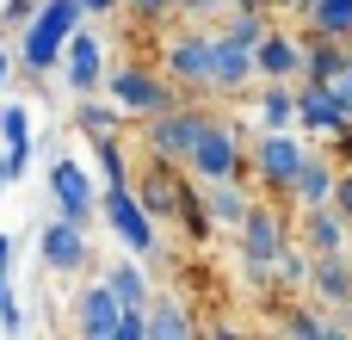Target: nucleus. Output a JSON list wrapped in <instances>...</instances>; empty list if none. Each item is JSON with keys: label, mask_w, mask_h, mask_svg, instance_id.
<instances>
[{"label": "nucleus", "mask_w": 352, "mask_h": 340, "mask_svg": "<svg viewBox=\"0 0 352 340\" xmlns=\"http://www.w3.org/2000/svg\"><path fill=\"white\" fill-rule=\"evenodd\" d=\"M6 74H12V56H6V50H0V87H6Z\"/></svg>", "instance_id": "37998d69"}, {"label": "nucleus", "mask_w": 352, "mask_h": 340, "mask_svg": "<svg viewBox=\"0 0 352 340\" xmlns=\"http://www.w3.org/2000/svg\"><path fill=\"white\" fill-rule=\"evenodd\" d=\"M118 316H124V304H118V291L105 279H93L74 297V334H87V340H111L118 334Z\"/></svg>", "instance_id": "ddd939ff"}, {"label": "nucleus", "mask_w": 352, "mask_h": 340, "mask_svg": "<svg viewBox=\"0 0 352 340\" xmlns=\"http://www.w3.org/2000/svg\"><path fill=\"white\" fill-rule=\"evenodd\" d=\"M111 340H148V310H124L118 316V334Z\"/></svg>", "instance_id": "72a5a7b5"}, {"label": "nucleus", "mask_w": 352, "mask_h": 340, "mask_svg": "<svg viewBox=\"0 0 352 340\" xmlns=\"http://www.w3.org/2000/svg\"><path fill=\"white\" fill-rule=\"evenodd\" d=\"M285 334H297V340H328V322L322 316H309V310H285V322H278Z\"/></svg>", "instance_id": "7c9ffc66"}, {"label": "nucleus", "mask_w": 352, "mask_h": 340, "mask_svg": "<svg viewBox=\"0 0 352 340\" xmlns=\"http://www.w3.org/2000/svg\"><path fill=\"white\" fill-rule=\"evenodd\" d=\"M99 279L118 291V304H124V310H148V304H155V285H148V273H142L136 260H111Z\"/></svg>", "instance_id": "b1692460"}, {"label": "nucleus", "mask_w": 352, "mask_h": 340, "mask_svg": "<svg viewBox=\"0 0 352 340\" xmlns=\"http://www.w3.org/2000/svg\"><path fill=\"white\" fill-rule=\"evenodd\" d=\"M328 142H334V161H340V167H352V124H346V130H334Z\"/></svg>", "instance_id": "e433bc0d"}, {"label": "nucleus", "mask_w": 352, "mask_h": 340, "mask_svg": "<svg viewBox=\"0 0 352 340\" xmlns=\"http://www.w3.org/2000/svg\"><path fill=\"white\" fill-rule=\"evenodd\" d=\"M254 62H260V81H303V37L272 25V31L260 37Z\"/></svg>", "instance_id": "f3484780"}, {"label": "nucleus", "mask_w": 352, "mask_h": 340, "mask_svg": "<svg viewBox=\"0 0 352 340\" xmlns=\"http://www.w3.org/2000/svg\"><path fill=\"white\" fill-rule=\"evenodd\" d=\"M111 6H124V0H80V12H87V19H105Z\"/></svg>", "instance_id": "58836bf2"}, {"label": "nucleus", "mask_w": 352, "mask_h": 340, "mask_svg": "<svg viewBox=\"0 0 352 340\" xmlns=\"http://www.w3.org/2000/svg\"><path fill=\"white\" fill-rule=\"evenodd\" d=\"M25 167H31V142H6V149H0V192H6L12 180H25Z\"/></svg>", "instance_id": "c756f323"}, {"label": "nucleus", "mask_w": 352, "mask_h": 340, "mask_svg": "<svg viewBox=\"0 0 352 340\" xmlns=\"http://www.w3.org/2000/svg\"><path fill=\"white\" fill-rule=\"evenodd\" d=\"M235 242H241V266H272L278 248L291 242V204H278V198H254V211L241 217Z\"/></svg>", "instance_id": "1a4fd4ad"}, {"label": "nucleus", "mask_w": 352, "mask_h": 340, "mask_svg": "<svg viewBox=\"0 0 352 340\" xmlns=\"http://www.w3.org/2000/svg\"><path fill=\"white\" fill-rule=\"evenodd\" d=\"M346 316H352V304H346Z\"/></svg>", "instance_id": "c03bdc74"}, {"label": "nucleus", "mask_w": 352, "mask_h": 340, "mask_svg": "<svg viewBox=\"0 0 352 340\" xmlns=\"http://www.w3.org/2000/svg\"><path fill=\"white\" fill-rule=\"evenodd\" d=\"M254 81H260V62H254V50L217 31V99H241Z\"/></svg>", "instance_id": "a211bd4d"}, {"label": "nucleus", "mask_w": 352, "mask_h": 340, "mask_svg": "<svg viewBox=\"0 0 352 340\" xmlns=\"http://www.w3.org/2000/svg\"><path fill=\"white\" fill-rule=\"evenodd\" d=\"M136 118L118 105V99H93V93H80V105H74V130H87V136H124Z\"/></svg>", "instance_id": "5701e85b"}, {"label": "nucleus", "mask_w": 352, "mask_h": 340, "mask_svg": "<svg viewBox=\"0 0 352 340\" xmlns=\"http://www.w3.org/2000/svg\"><path fill=\"white\" fill-rule=\"evenodd\" d=\"M31 12H37V0H6V6H0V25H6V31H25Z\"/></svg>", "instance_id": "f704fd0d"}, {"label": "nucleus", "mask_w": 352, "mask_h": 340, "mask_svg": "<svg viewBox=\"0 0 352 340\" xmlns=\"http://www.w3.org/2000/svg\"><path fill=\"white\" fill-rule=\"evenodd\" d=\"M352 62L346 37H328V31H303V81H334Z\"/></svg>", "instance_id": "412c9836"}, {"label": "nucleus", "mask_w": 352, "mask_h": 340, "mask_svg": "<svg viewBox=\"0 0 352 340\" xmlns=\"http://www.w3.org/2000/svg\"><path fill=\"white\" fill-rule=\"evenodd\" d=\"M124 6H130V19H142V25H161V19L179 12V0H124Z\"/></svg>", "instance_id": "473e14b6"}, {"label": "nucleus", "mask_w": 352, "mask_h": 340, "mask_svg": "<svg viewBox=\"0 0 352 340\" xmlns=\"http://www.w3.org/2000/svg\"><path fill=\"white\" fill-rule=\"evenodd\" d=\"M248 124L241 118H223V111H210V124L198 130V142H192V155H186V173L198 180V186H210V180H254V167H248Z\"/></svg>", "instance_id": "f257e3e1"}, {"label": "nucleus", "mask_w": 352, "mask_h": 340, "mask_svg": "<svg viewBox=\"0 0 352 340\" xmlns=\"http://www.w3.org/2000/svg\"><path fill=\"white\" fill-rule=\"evenodd\" d=\"M37 254H43V266H50V273H62V279L93 266V242H87V229H80V223H68V217H50V223H43Z\"/></svg>", "instance_id": "9b49d317"}, {"label": "nucleus", "mask_w": 352, "mask_h": 340, "mask_svg": "<svg viewBox=\"0 0 352 340\" xmlns=\"http://www.w3.org/2000/svg\"><path fill=\"white\" fill-rule=\"evenodd\" d=\"M62 81H68L74 93H99V87H105V43H99L93 31H74V37H68V50H62Z\"/></svg>", "instance_id": "4468645a"}, {"label": "nucleus", "mask_w": 352, "mask_h": 340, "mask_svg": "<svg viewBox=\"0 0 352 340\" xmlns=\"http://www.w3.org/2000/svg\"><path fill=\"white\" fill-rule=\"evenodd\" d=\"M204 124H210V105H204V99H186V105H173V111H155V118H142V149L186 167V155H192V142H198Z\"/></svg>", "instance_id": "423d86ee"}, {"label": "nucleus", "mask_w": 352, "mask_h": 340, "mask_svg": "<svg viewBox=\"0 0 352 340\" xmlns=\"http://www.w3.org/2000/svg\"><path fill=\"white\" fill-rule=\"evenodd\" d=\"M0 266H12V242L6 235H0Z\"/></svg>", "instance_id": "a19ab883"}, {"label": "nucleus", "mask_w": 352, "mask_h": 340, "mask_svg": "<svg viewBox=\"0 0 352 340\" xmlns=\"http://www.w3.org/2000/svg\"><path fill=\"white\" fill-rule=\"evenodd\" d=\"M130 186H136V198H142V211H148L155 223H179L186 198L198 192V180H192L179 161H161V155H148V167H142Z\"/></svg>", "instance_id": "6e6552de"}, {"label": "nucleus", "mask_w": 352, "mask_h": 340, "mask_svg": "<svg viewBox=\"0 0 352 340\" xmlns=\"http://www.w3.org/2000/svg\"><path fill=\"white\" fill-rule=\"evenodd\" d=\"M161 68L179 81L186 99H210L217 93V31H179V37H167Z\"/></svg>", "instance_id": "39448f33"}, {"label": "nucleus", "mask_w": 352, "mask_h": 340, "mask_svg": "<svg viewBox=\"0 0 352 340\" xmlns=\"http://www.w3.org/2000/svg\"><path fill=\"white\" fill-rule=\"evenodd\" d=\"M297 6H303V0H272V12H297Z\"/></svg>", "instance_id": "79ce46f5"}, {"label": "nucleus", "mask_w": 352, "mask_h": 340, "mask_svg": "<svg viewBox=\"0 0 352 340\" xmlns=\"http://www.w3.org/2000/svg\"><path fill=\"white\" fill-rule=\"evenodd\" d=\"M297 242L309 254H340V248H352V223L334 204H309V211H297Z\"/></svg>", "instance_id": "dca6fc26"}, {"label": "nucleus", "mask_w": 352, "mask_h": 340, "mask_svg": "<svg viewBox=\"0 0 352 340\" xmlns=\"http://www.w3.org/2000/svg\"><path fill=\"white\" fill-rule=\"evenodd\" d=\"M80 0H37V12L25 19V31H19V68L25 74H50V68H62V50H68V37L80 31Z\"/></svg>", "instance_id": "f03ea898"}, {"label": "nucleus", "mask_w": 352, "mask_h": 340, "mask_svg": "<svg viewBox=\"0 0 352 340\" xmlns=\"http://www.w3.org/2000/svg\"><path fill=\"white\" fill-rule=\"evenodd\" d=\"M105 93L142 124V118H155V111H173V105H186V93H179V81L167 74V68H148V62H124V68H105Z\"/></svg>", "instance_id": "7ed1b4c3"}, {"label": "nucleus", "mask_w": 352, "mask_h": 340, "mask_svg": "<svg viewBox=\"0 0 352 340\" xmlns=\"http://www.w3.org/2000/svg\"><path fill=\"white\" fill-rule=\"evenodd\" d=\"M352 111L334 99V87L328 81H297V130H309V136H334V130H346Z\"/></svg>", "instance_id": "f8f14e48"}, {"label": "nucleus", "mask_w": 352, "mask_h": 340, "mask_svg": "<svg viewBox=\"0 0 352 340\" xmlns=\"http://www.w3.org/2000/svg\"><path fill=\"white\" fill-rule=\"evenodd\" d=\"M303 155H309V142L297 130H254V142H248V167L260 180V192L278 204H291V180H297Z\"/></svg>", "instance_id": "20e7f679"}, {"label": "nucleus", "mask_w": 352, "mask_h": 340, "mask_svg": "<svg viewBox=\"0 0 352 340\" xmlns=\"http://www.w3.org/2000/svg\"><path fill=\"white\" fill-rule=\"evenodd\" d=\"M297 19H303V31H328V37L352 43V0H303Z\"/></svg>", "instance_id": "393cba45"}, {"label": "nucleus", "mask_w": 352, "mask_h": 340, "mask_svg": "<svg viewBox=\"0 0 352 340\" xmlns=\"http://www.w3.org/2000/svg\"><path fill=\"white\" fill-rule=\"evenodd\" d=\"M334 211L352 223V167H340V186H334Z\"/></svg>", "instance_id": "c9c22d12"}, {"label": "nucleus", "mask_w": 352, "mask_h": 340, "mask_svg": "<svg viewBox=\"0 0 352 340\" xmlns=\"http://www.w3.org/2000/svg\"><path fill=\"white\" fill-rule=\"evenodd\" d=\"M309 266H316V254L291 235L285 248H278V260H272V279H278V291H309Z\"/></svg>", "instance_id": "bb28decb"}, {"label": "nucleus", "mask_w": 352, "mask_h": 340, "mask_svg": "<svg viewBox=\"0 0 352 340\" xmlns=\"http://www.w3.org/2000/svg\"><path fill=\"white\" fill-rule=\"evenodd\" d=\"M309 297L328 304V310H346L352 304V248L316 254V266H309Z\"/></svg>", "instance_id": "6ab92c4d"}, {"label": "nucleus", "mask_w": 352, "mask_h": 340, "mask_svg": "<svg viewBox=\"0 0 352 340\" xmlns=\"http://www.w3.org/2000/svg\"><path fill=\"white\" fill-rule=\"evenodd\" d=\"M50 198H56V217L93 229L99 223V192H93V173L74 161V155H56L50 161Z\"/></svg>", "instance_id": "9d476101"}, {"label": "nucleus", "mask_w": 352, "mask_h": 340, "mask_svg": "<svg viewBox=\"0 0 352 340\" xmlns=\"http://www.w3.org/2000/svg\"><path fill=\"white\" fill-rule=\"evenodd\" d=\"M93 142V167L105 186H130V155H124V136H87Z\"/></svg>", "instance_id": "cd10ccee"}, {"label": "nucleus", "mask_w": 352, "mask_h": 340, "mask_svg": "<svg viewBox=\"0 0 352 340\" xmlns=\"http://www.w3.org/2000/svg\"><path fill=\"white\" fill-rule=\"evenodd\" d=\"M204 211H210V223L217 229H241V217L254 211V180H210L204 186Z\"/></svg>", "instance_id": "aec40b11"}, {"label": "nucleus", "mask_w": 352, "mask_h": 340, "mask_svg": "<svg viewBox=\"0 0 352 340\" xmlns=\"http://www.w3.org/2000/svg\"><path fill=\"white\" fill-rule=\"evenodd\" d=\"M99 217H105V229H111L136 260H148V254L161 248V223L142 211L136 186H105V192H99Z\"/></svg>", "instance_id": "0eeeda50"}, {"label": "nucleus", "mask_w": 352, "mask_h": 340, "mask_svg": "<svg viewBox=\"0 0 352 340\" xmlns=\"http://www.w3.org/2000/svg\"><path fill=\"white\" fill-rule=\"evenodd\" d=\"M192 334H198V322H192L186 304H173V297L148 304V340H192Z\"/></svg>", "instance_id": "a878e982"}, {"label": "nucleus", "mask_w": 352, "mask_h": 340, "mask_svg": "<svg viewBox=\"0 0 352 340\" xmlns=\"http://www.w3.org/2000/svg\"><path fill=\"white\" fill-rule=\"evenodd\" d=\"M260 130H297V81H266L260 105H254Z\"/></svg>", "instance_id": "4be33fe9"}, {"label": "nucleus", "mask_w": 352, "mask_h": 340, "mask_svg": "<svg viewBox=\"0 0 352 340\" xmlns=\"http://www.w3.org/2000/svg\"><path fill=\"white\" fill-rule=\"evenodd\" d=\"M229 6H254V12H272V0H229Z\"/></svg>", "instance_id": "ea45409f"}, {"label": "nucleus", "mask_w": 352, "mask_h": 340, "mask_svg": "<svg viewBox=\"0 0 352 340\" xmlns=\"http://www.w3.org/2000/svg\"><path fill=\"white\" fill-rule=\"evenodd\" d=\"M272 31V19L266 12H254V6H229V25H223V37H235V43H248V50H260V37Z\"/></svg>", "instance_id": "c85d7f7f"}, {"label": "nucleus", "mask_w": 352, "mask_h": 340, "mask_svg": "<svg viewBox=\"0 0 352 340\" xmlns=\"http://www.w3.org/2000/svg\"><path fill=\"white\" fill-rule=\"evenodd\" d=\"M328 87H334V99H340V105L352 111V62L340 68V74H334V81H328Z\"/></svg>", "instance_id": "4c0bfd02"}, {"label": "nucleus", "mask_w": 352, "mask_h": 340, "mask_svg": "<svg viewBox=\"0 0 352 340\" xmlns=\"http://www.w3.org/2000/svg\"><path fill=\"white\" fill-rule=\"evenodd\" d=\"M0 142H31V111L25 105H0Z\"/></svg>", "instance_id": "2f4dec72"}, {"label": "nucleus", "mask_w": 352, "mask_h": 340, "mask_svg": "<svg viewBox=\"0 0 352 340\" xmlns=\"http://www.w3.org/2000/svg\"><path fill=\"white\" fill-rule=\"evenodd\" d=\"M334 186H340V161H334V155H322V149H309V155H303V167H297V180H291V211L334 204Z\"/></svg>", "instance_id": "2eb2a0df"}]
</instances>
